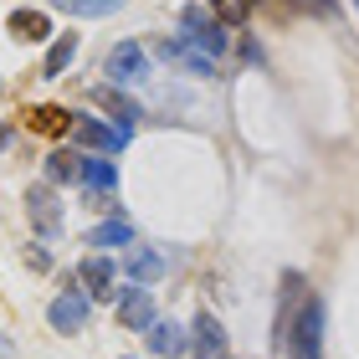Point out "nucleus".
<instances>
[{"label":"nucleus","instance_id":"393cba45","mask_svg":"<svg viewBox=\"0 0 359 359\" xmlns=\"http://www.w3.org/2000/svg\"><path fill=\"white\" fill-rule=\"evenodd\" d=\"M6 144H11V128H6V123H0V149H6Z\"/></svg>","mask_w":359,"mask_h":359},{"label":"nucleus","instance_id":"7ed1b4c3","mask_svg":"<svg viewBox=\"0 0 359 359\" xmlns=\"http://www.w3.org/2000/svg\"><path fill=\"white\" fill-rule=\"evenodd\" d=\"M72 134H77V144L103 149V154H118L123 144H128L123 128H113V123H103V118H88V113H77V118H72Z\"/></svg>","mask_w":359,"mask_h":359},{"label":"nucleus","instance_id":"a211bd4d","mask_svg":"<svg viewBox=\"0 0 359 359\" xmlns=\"http://www.w3.org/2000/svg\"><path fill=\"white\" fill-rule=\"evenodd\" d=\"M123 241H134L128 221H108V226H93L88 231V247H123Z\"/></svg>","mask_w":359,"mask_h":359},{"label":"nucleus","instance_id":"2eb2a0df","mask_svg":"<svg viewBox=\"0 0 359 359\" xmlns=\"http://www.w3.org/2000/svg\"><path fill=\"white\" fill-rule=\"evenodd\" d=\"M46 180H52V185H72V180H83V159H72L67 149L46 154Z\"/></svg>","mask_w":359,"mask_h":359},{"label":"nucleus","instance_id":"ddd939ff","mask_svg":"<svg viewBox=\"0 0 359 359\" xmlns=\"http://www.w3.org/2000/svg\"><path fill=\"white\" fill-rule=\"evenodd\" d=\"M97 108H103V113H113V118H118V128H123V134H128V128L139 123V108L128 103V97H123L118 88H103V93H97Z\"/></svg>","mask_w":359,"mask_h":359},{"label":"nucleus","instance_id":"20e7f679","mask_svg":"<svg viewBox=\"0 0 359 359\" xmlns=\"http://www.w3.org/2000/svg\"><path fill=\"white\" fill-rule=\"evenodd\" d=\"M26 210H31L36 236H57L62 231V205H57V190L52 185H31L26 190Z\"/></svg>","mask_w":359,"mask_h":359},{"label":"nucleus","instance_id":"4be33fe9","mask_svg":"<svg viewBox=\"0 0 359 359\" xmlns=\"http://www.w3.org/2000/svg\"><path fill=\"white\" fill-rule=\"evenodd\" d=\"M26 262L36 267V272H52V257H46V247H31V252H26Z\"/></svg>","mask_w":359,"mask_h":359},{"label":"nucleus","instance_id":"b1692460","mask_svg":"<svg viewBox=\"0 0 359 359\" xmlns=\"http://www.w3.org/2000/svg\"><path fill=\"white\" fill-rule=\"evenodd\" d=\"M298 6H308V11H318V15H334V0H298Z\"/></svg>","mask_w":359,"mask_h":359},{"label":"nucleus","instance_id":"6ab92c4d","mask_svg":"<svg viewBox=\"0 0 359 359\" xmlns=\"http://www.w3.org/2000/svg\"><path fill=\"white\" fill-rule=\"evenodd\" d=\"M83 180H88L93 190H113V185H118V170H113V159H88Z\"/></svg>","mask_w":359,"mask_h":359},{"label":"nucleus","instance_id":"a878e982","mask_svg":"<svg viewBox=\"0 0 359 359\" xmlns=\"http://www.w3.org/2000/svg\"><path fill=\"white\" fill-rule=\"evenodd\" d=\"M354 6H359V0H354Z\"/></svg>","mask_w":359,"mask_h":359},{"label":"nucleus","instance_id":"0eeeda50","mask_svg":"<svg viewBox=\"0 0 359 359\" xmlns=\"http://www.w3.org/2000/svg\"><path fill=\"white\" fill-rule=\"evenodd\" d=\"M154 318H159V313H154V298H149L144 287H128L123 298H118V323H123V329H139V334H144Z\"/></svg>","mask_w":359,"mask_h":359},{"label":"nucleus","instance_id":"412c9836","mask_svg":"<svg viewBox=\"0 0 359 359\" xmlns=\"http://www.w3.org/2000/svg\"><path fill=\"white\" fill-rule=\"evenodd\" d=\"M52 6H62L67 15H113L118 0H52Z\"/></svg>","mask_w":359,"mask_h":359},{"label":"nucleus","instance_id":"9d476101","mask_svg":"<svg viewBox=\"0 0 359 359\" xmlns=\"http://www.w3.org/2000/svg\"><path fill=\"white\" fill-rule=\"evenodd\" d=\"M83 287H88L93 303L113 298V262H108V257H88V262H83Z\"/></svg>","mask_w":359,"mask_h":359},{"label":"nucleus","instance_id":"aec40b11","mask_svg":"<svg viewBox=\"0 0 359 359\" xmlns=\"http://www.w3.org/2000/svg\"><path fill=\"white\" fill-rule=\"evenodd\" d=\"M210 11H216V21H226V26H241L252 15V0H205Z\"/></svg>","mask_w":359,"mask_h":359},{"label":"nucleus","instance_id":"39448f33","mask_svg":"<svg viewBox=\"0 0 359 359\" xmlns=\"http://www.w3.org/2000/svg\"><path fill=\"white\" fill-rule=\"evenodd\" d=\"M46 318H52V329H57V334H77V329L88 323V298L67 283V287L57 292V303L46 308Z\"/></svg>","mask_w":359,"mask_h":359},{"label":"nucleus","instance_id":"dca6fc26","mask_svg":"<svg viewBox=\"0 0 359 359\" xmlns=\"http://www.w3.org/2000/svg\"><path fill=\"white\" fill-rule=\"evenodd\" d=\"M72 57H77V36H72V31H67V36H57L52 41V57H46V77H62V72H67L72 67Z\"/></svg>","mask_w":359,"mask_h":359},{"label":"nucleus","instance_id":"f03ea898","mask_svg":"<svg viewBox=\"0 0 359 359\" xmlns=\"http://www.w3.org/2000/svg\"><path fill=\"white\" fill-rule=\"evenodd\" d=\"M180 41H190L195 52H205V57H226V31L216 26V15H205L201 6L180 11Z\"/></svg>","mask_w":359,"mask_h":359},{"label":"nucleus","instance_id":"5701e85b","mask_svg":"<svg viewBox=\"0 0 359 359\" xmlns=\"http://www.w3.org/2000/svg\"><path fill=\"white\" fill-rule=\"evenodd\" d=\"M241 57H247L252 67H262V46H257V41H247V46H241Z\"/></svg>","mask_w":359,"mask_h":359},{"label":"nucleus","instance_id":"f3484780","mask_svg":"<svg viewBox=\"0 0 359 359\" xmlns=\"http://www.w3.org/2000/svg\"><path fill=\"white\" fill-rule=\"evenodd\" d=\"M26 128H36V134H67L72 118H67V108H36L26 118Z\"/></svg>","mask_w":359,"mask_h":359},{"label":"nucleus","instance_id":"4468645a","mask_svg":"<svg viewBox=\"0 0 359 359\" xmlns=\"http://www.w3.org/2000/svg\"><path fill=\"white\" fill-rule=\"evenodd\" d=\"M128 272H134V283H154V277H165V252H159V247H139L134 262H128Z\"/></svg>","mask_w":359,"mask_h":359},{"label":"nucleus","instance_id":"6e6552de","mask_svg":"<svg viewBox=\"0 0 359 359\" xmlns=\"http://www.w3.org/2000/svg\"><path fill=\"white\" fill-rule=\"evenodd\" d=\"M159 57H165L170 67H180V72H195V77H210V72H216V62H210L205 52H195L190 41H159Z\"/></svg>","mask_w":359,"mask_h":359},{"label":"nucleus","instance_id":"423d86ee","mask_svg":"<svg viewBox=\"0 0 359 359\" xmlns=\"http://www.w3.org/2000/svg\"><path fill=\"white\" fill-rule=\"evenodd\" d=\"M108 77L113 83H134V77H149V57H144L139 41H118L108 52Z\"/></svg>","mask_w":359,"mask_h":359},{"label":"nucleus","instance_id":"9b49d317","mask_svg":"<svg viewBox=\"0 0 359 359\" xmlns=\"http://www.w3.org/2000/svg\"><path fill=\"white\" fill-rule=\"evenodd\" d=\"M144 334H149V349H154L159 359H175V354H185V329H180V323H165V318H154Z\"/></svg>","mask_w":359,"mask_h":359},{"label":"nucleus","instance_id":"f8f14e48","mask_svg":"<svg viewBox=\"0 0 359 359\" xmlns=\"http://www.w3.org/2000/svg\"><path fill=\"white\" fill-rule=\"evenodd\" d=\"M11 36L15 41H46L52 36V21H46L41 11H15L11 15Z\"/></svg>","mask_w":359,"mask_h":359},{"label":"nucleus","instance_id":"1a4fd4ad","mask_svg":"<svg viewBox=\"0 0 359 359\" xmlns=\"http://www.w3.org/2000/svg\"><path fill=\"white\" fill-rule=\"evenodd\" d=\"M195 359H226V329L210 313H195Z\"/></svg>","mask_w":359,"mask_h":359},{"label":"nucleus","instance_id":"f257e3e1","mask_svg":"<svg viewBox=\"0 0 359 359\" xmlns=\"http://www.w3.org/2000/svg\"><path fill=\"white\" fill-rule=\"evenodd\" d=\"M287 349L292 359H323V303L308 292L292 313V329H287Z\"/></svg>","mask_w":359,"mask_h":359}]
</instances>
